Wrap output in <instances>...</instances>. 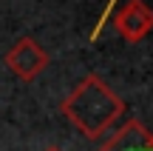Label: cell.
Segmentation results:
<instances>
[{"mask_svg": "<svg viewBox=\"0 0 153 151\" xmlns=\"http://www.w3.org/2000/svg\"><path fill=\"white\" fill-rule=\"evenodd\" d=\"M60 111L85 137L99 140L102 131H108L125 114V103H122V97L99 74H88L85 80H79V86L71 94L62 100Z\"/></svg>", "mask_w": 153, "mask_h": 151, "instance_id": "cell-1", "label": "cell"}, {"mask_svg": "<svg viewBox=\"0 0 153 151\" xmlns=\"http://www.w3.org/2000/svg\"><path fill=\"white\" fill-rule=\"evenodd\" d=\"M97 151H153V137L139 120H125Z\"/></svg>", "mask_w": 153, "mask_h": 151, "instance_id": "cell-4", "label": "cell"}, {"mask_svg": "<svg viewBox=\"0 0 153 151\" xmlns=\"http://www.w3.org/2000/svg\"><path fill=\"white\" fill-rule=\"evenodd\" d=\"M150 137H153V134H150Z\"/></svg>", "mask_w": 153, "mask_h": 151, "instance_id": "cell-6", "label": "cell"}, {"mask_svg": "<svg viewBox=\"0 0 153 151\" xmlns=\"http://www.w3.org/2000/svg\"><path fill=\"white\" fill-rule=\"evenodd\" d=\"M114 29L119 32L122 40L139 43V40H145L153 32V9L145 6L142 0H128L114 14Z\"/></svg>", "mask_w": 153, "mask_h": 151, "instance_id": "cell-3", "label": "cell"}, {"mask_svg": "<svg viewBox=\"0 0 153 151\" xmlns=\"http://www.w3.org/2000/svg\"><path fill=\"white\" fill-rule=\"evenodd\" d=\"M45 151H62V148H57V146H48V148H45Z\"/></svg>", "mask_w": 153, "mask_h": 151, "instance_id": "cell-5", "label": "cell"}, {"mask_svg": "<svg viewBox=\"0 0 153 151\" xmlns=\"http://www.w3.org/2000/svg\"><path fill=\"white\" fill-rule=\"evenodd\" d=\"M3 63H6V68H9L14 77H20L23 83H31V80H37L40 74L45 71V66H48V51L34 37H20L6 51Z\"/></svg>", "mask_w": 153, "mask_h": 151, "instance_id": "cell-2", "label": "cell"}]
</instances>
